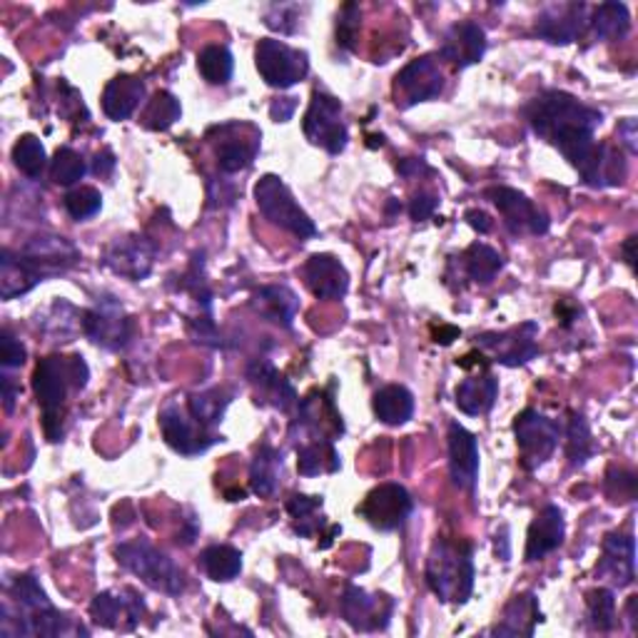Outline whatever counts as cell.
<instances>
[{
	"label": "cell",
	"instance_id": "277c9868",
	"mask_svg": "<svg viewBox=\"0 0 638 638\" xmlns=\"http://www.w3.org/2000/svg\"><path fill=\"white\" fill-rule=\"evenodd\" d=\"M90 379V369L80 354L63 357V354H50L36 364L33 372V392L38 399L40 414H43V432L48 442L63 439V417L70 389H85Z\"/></svg>",
	"mask_w": 638,
	"mask_h": 638
},
{
	"label": "cell",
	"instance_id": "db71d44e",
	"mask_svg": "<svg viewBox=\"0 0 638 638\" xmlns=\"http://www.w3.org/2000/svg\"><path fill=\"white\" fill-rule=\"evenodd\" d=\"M638 130H636V118H626L619 125V145L626 148V153L636 155L638 153Z\"/></svg>",
	"mask_w": 638,
	"mask_h": 638
},
{
	"label": "cell",
	"instance_id": "94428289",
	"mask_svg": "<svg viewBox=\"0 0 638 638\" xmlns=\"http://www.w3.org/2000/svg\"><path fill=\"white\" fill-rule=\"evenodd\" d=\"M634 245H636V237H629V240H626L624 245H621L624 260H626V265H629V267H634V262H636V257H634Z\"/></svg>",
	"mask_w": 638,
	"mask_h": 638
},
{
	"label": "cell",
	"instance_id": "52a82bcc",
	"mask_svg": "<svg viewBox=\"0 0 638 638\" xmlns=\"http://www.w3.org/2000/svg\"><path fill=\"white\" fill-rule=\"evenodd\" d=\"M255 202L262 217L270 220L272 225L290 232L297 240H310L317 235V227L305 210L297 205L285 180L277 175H262L255 185Z\"/></svg>",
	"mask_w": 638,
	"mask_h": 638
},
{
	"label": "cell",
	"instance_id": "816d5d0a",
	"mask_svg": "<svg viewBox=\"0 0 638 638\" xmlns=\"http://www.w3.org/2000/svg\"><path fill=\"white\" fill-rule=\"evenodd\" d=\"M437 207H439V195H437V192L419 190V192H414V198H412L409 215H412L414 222H422V220H429Z\"/></svg>",
	"mask_w": 638,
	"mask_h": 638
},
{
	"label": "cell",
	"instance_id": "4316f807",
	"mask_svg": "<svg viewBox=\"0 0 638 638\" xmlns=\"http://www.w3.org/2000/svg\"><path fill=\"white\" fill-rule=\"evenodd\" d=\"M566 536V521L564 512L556 504H546L544 509L534 516V521L529 526V534H526V561H541L544 556H549L551 551L559 549Z\"/></svg>",
	"mask_w": 638,
	"mask_h": 638
},
{
	"label": "cell",
	"instance_id": "3957f363",
	"mask_svg": "<svg viewBox=\"0 0 638 638\" xmlns=\"http://www.w3.org/2000/svg\"><path fill=\"white\" fill-rule=\"evenodd\" d=\"M0 634L10 636H88V629L50 604L36 576L23 574L8 584V599L0 606Z\"/></svg>",
	"mask_w": 638,
	"mask_h": 638
},
{
	"label": "cell",
	"instance_id": "603a6c76",
	"mask_svg": "<svg viewBox=\"0 0 638 638\" xmlns=\"http://www.w3.org/2000/svg\"><path fill=\"white\" fill-rule=\"evenodd\" d=\"M596 579L626 589L636 581V541L629 534H609L601 546V559L596 566Z\"/></svg>",
	"mask_w": 638,
	"mask_h": 638
},
{
	"label": "cell",
	"instance_id": "f35d334b",
	"mask_svg": "<svg viewBox=\"0 0 638 638\" xmlns=\"http://www.w3.org/2000/svg\"><path fill=\"white\" fill-rule=\"evenodd\" d=\"M297 469L302 477L340 472V454L332 442H305L297 447Z\"/></svg>",
	"mask_w": 638,
	"mask_h": 638
},
{
	"label": "cell",
	"instance_id": "484cf974",
	"mask_svg": "<svg viewBox=\"0 0 638 638\" xmlns=\"http://www.w3.org/2000/svg\"><path fill=\"white\" fill-rule=\"evenodd\" d=\"M305 282L317 300H342L350 290V272L334 255H312L305 262Z\"/></svg>",
	"mask_w": 638,
	"mask_h": 638
},
{
	"label": "cell",
	"instance_id": "91938a15",
	"mask_svg": "<svg viewBox=\"0 0 638 638\" xmlns=\"http://www.w3.org/2000/svg\"><path fill=\"white\" fill-rule=\"evenodd\" d=\"M404 178H412V175H417V172H432L429 165L424 160H404L399 162V168H397Z\"/></svg>",
	"mask_w": 638,
	"mask_h": 638
},
{
	"label": "cell",
	"instance_id": "d6a6232c",
	"mask_svg": "<svg viewBox=\"0 0 638 638\" xmlns=\"http://www.w3.org/2000/svg\"><path fill=\"white\" fill-rule=\"evenodd\" d=\"M280 477L282 454L265 442L250 464V489L255 492L260 499H270V496H275V492L280 489Z\"/></svg>",
	"mask_w": 638,
	"mask_h": 638
},
{
	"label": "cell",
	"instance_id": "f546056e",
	"mask_svg": "<svg viewBox=\"0 0 638 638\" xmlns=\"http://www.w3.org/2000/svg\"><path fill=\"white\" fill-rule=\"evenodd\" d=\"M252 310L272 324H280L282 330H292L300 310V297L285 285H267L252 295Z\"/></svg>",
	"mask_w": 638,
	"mask_h": 638
},
{
	"label": "cell",
	"instance_id": "5bb4252c",
	"mask_svg": "<svg viewBox=\"0 0 638 638\" xmlns=\"http://www.w3.org/2000/svg\"><path fill=\"white\" fill-rule=\"evenodd\" d=\"M536 334H539V324L521 322L504 332L477 334V347L489 352L494 362L504 364V367H521V364L531 362L539 354Z\"/></svg>",
	"mask_w": 638,
	"mask_h": 638
},
{
	"label": "cell",
	"instance_id": "4fadbf2b",
	"mask_svg": "<svg viewBox=\"0 0 638 638\" xmlns=\"http://www.w3.org/2000/svg\"><path fill=\"white\" fill-rule=\"evenodd\" d=\"M160 429L168 447L182 454V457H198V454H205L212 444L220 442L215 432L202 427L200 422L192 419L188 407L182 409L178 404H168V407L160 412Z\"/></svg>",
	"mask_w": 638,
	"mask_h": 638
},
{
	"label": "cell",
	"instance_id": "d4e9b609",
	"mask_svg": "<svg viewBox=\"0 0 638 638\" xmlns=\"http://www.w3.org/2000/svg\"><path fill=\"white\" fill-rule=\"evenodd\" d=\"M484 53H486V33L479 23L464 20V23H454L447 33H444L439 55L457 70L477 65Z\"/></svg>",
	"mask_w": 638,
	"mask_h": 638
},
{
	"label": "cell",
	"instance_id": "8992f818",
	"mask_svg": "<svg viewBox=\"0 0 638 638\" xmlns=\"http://www.w3.org/2000/svg\"><path fill=\"white\" fill-rule=\"evenodd\" d=\"M115 559L125 571L138 576L150 589L168 596H178L185 591V574H182L180 566L172 561L165 551L155 549V546L145 539L120 544L115 549Z\"/></svg>",
	"mask_w": 638,
	"mask_h": 638
},
{
	"label": "cell",
	"instance_id": "9c48e42d",
	"mask_svg": "<svg viewBox=\"0 0 638 638\" xmlns=\"http://www.w3.org/2000/svg\"><path fill=\"white\" fill-rule=\"evenodd\" d=\"M257 73L270 88L287 90L302 83L310 73V58L305 50L287 45L285 40L262 38L255 48Z\"/></svg>",
	"mask_w": 638,
	"mask_h": 638
},
{
	"label": "cell",
	"instance_id": "74e56055",
	"mask_svg": "<svg viewBox=\"0 0 638 638\" xmlns=\"http://www.w3.org/2000/svg\"><path fill=\"white\" fill-rule=\"evenodd\" d=\"M462 267L472 282H477V285H489L504 267V260L494 247L484 245V242H474V245H469L467 252L462 255Z\"/></svg>",
	"mask_w": 638,
	"mask_h": 638
},
{
	"label": "cell",
	"instance_id": "7c38bea8",
	"mask_svg": "<svg viewBox=\"0 0 638 638\" xmlns=\"http://www.w3.org/2000/svg\"><path fill=\"white\" fill-rule=\"evenodd\" d=\"M444 93V70L434 55H424L404 65L394 78V98L399 108H412Z\"/></svg>",
	"mask_w": 638,
	"mask_h": 638
},
{
	"label": "cell",
	"instance_id": "7dc6e473",
	"mask_svg": "<svg viewBox=\"0 0 638 638\" xmlns=\"http://www.w3.org/2000/svg\"><path fill=\"white\" fill-rule=\"evenodd\" d=\"M65 210L68 215L73 220H88L93 217L103 207V195L95 188H88V185H80L75 190H70L65 195Z\"/></svg>",
	"mask_w": 638,
	"mask_h": 638
},
{
	"label": "cell",
	"instance_id": "83f0119b",
	"mask_svg": "<svg viewBox=\"0 0 638 638\" xmlns=\"http://www.w3.org/2000/svg\"><path fill=\"white\" fill-rule=\"evenodd\" d=\"M247 379L257 392V402L270 404L280 412H290L297 404V392L282 377L270 359H255L247 367Z\"/></svg>",
	"mask_w": 638,
	"mask_h": 638
},
{
	"label": "cell",
	"instance_id": "836d02e7",
	"mask_svg": "<svg viewBox=\"0 0 638 638\" xmlns=\"http://www.w3.org/2000/svg\"><path fill=\"white\" fill-rule=\"evenodd\" d=\"M496 397H499V382L492 374L464 379L457 387V407L469 417H482L492 412Z\"/></svg>",
	"mask_w": 638,
	"mask_h": 638
},
{
	"label": "cell",
	"instance_id": "f907efd6",
	"mask_svg": "<svg viewBox=\"0 0 638 638\" xmlns=\"http://www.w3.org/2000/svg\"><path fill=\"white\" fill-rule=\"evenodd\" d=\"M0 364H3V369H18L26 364L23 342L13 337L8 330L0 332Z\"/></svg>",
	"mask_w": 638,
	"mask_h": 638
},
{
	"label": "cell",
	"instance_id": "f6af8a7d",
	"mask_svg": "<svg viewBox=\"0 0 638 638\" xmlns=\"http://www.w3.org/2000/svg\"><path fill=\"white\" fill-rule=\"evenodd\" d=\"M586 609L594 631L609 634L616 629V596L611 589H594L586 594Z\"/></svg>",
	"mask_w": 638,
	"mask_h": 638
},
{
	"label": "cell",
	"instance_id": "1f68e13d",
	"mask_svg": "<svg viewBox=\"0 0 638 638\" xmlns=\"http://www.w3.org/2000/svg\"><path fill=\"white\" fill-rule=\"evenodd\" d=\"M372 409L379 422L389 424V427H402L414 414V394L402 384H387L374 394Z\"/></svg>",
	"mask_w": 638,
	"mask_h": 638
},
{
	"label": "cell",
	"instance_id": "e0dca14e",
	"mask_svg": "<svg viewBox=\"0 0 638 638\" xmlns=\"http://www.w3.org/2000/svg\"><path fill=\"white\" fill-rule=\"evenodd\" d=\"M342 616L352 629L372 634L384 631L392 621L394 614V599L387 594H369L359 589V586H347L342 594Z\"/></svg>",
	"mask_w": 638,
	"mask_h": 638
},
{
	"label": "cell",
	"instance_id": "7a4b0ae2",
	"mask_svg": "<svg viewBox=\"0 0 638 638\" xmlns=\"http://www.w3.org/2000/svg\"><path fill=\"white\" fill-rule=\"evenodd\" d=\"M80 260L73 242L60 235H36L20 252H0V297L16 300L48 277L65 275Z\"/></svg>",
	"mask_w": 638,
	"mask_h": 638
},
{
	"label": "cell",
	"instance_id": "681fc988",
	"mask_svg": "<svg viewBox=\"0 0 638 638\" xmlns=\"http://www.w3.org/2000/svg\"><path fill=\"white\" fill-rule=\"evenodd\" d=\"M265 26L270 30H277L282 36H292L300 26V6L292 3H277L265 13Z\"/></svg>",
	"mask_w": 638,
	"mask_h": 638
},
{
	"label": "cell",
	"instance_id": "6da1fadb",
	"mask_svg": "<svg viewBox=\"0 0 638 638\" xmlns=\"http://www.w3.org/2000/svg\"><path fill=\"white\" fill-rule=\"evenodd\" d=\"M526 120L544 143L559 150L569 165L579 170L594 153L596 130L601 128L604 115L571 93L546 90L526 105Z\"/></svg>",
	"mask_w": 638,
	"mask_h": 638
},
{
	"label": "cell",
	"instance_id": "ab89813d",
	"mask_svg": "<svg viewBox=\"0 0 638 638\" xmlns=\"http://www.w3.org/2000/svg\"><path fill=\"white\" fill-rule=\"evenodd\" d=\"M287 514L292 516V524H295L300 536H317L327 526L322 516V496L295 494L287 502Z\"/></svg>",
	"mask_w": 638,
	"mask_h": 638
},
{
	"label": "cell",
	"instance_id": "d6986e66",
	"mask_svg": "<svg viewBox=\"0 0 638 638\" xmlns=\"http://www.w3.org/2000/svg\"><path fill=\"white\" fill-rule=\"evenodd\" d=\"M155 255H158V250L148 237L125 235V237H115L105 247L103 265L120 277L140 282L153 272Z\"/></svg>",
	"mask_w": 638,
	"mask_h": 638
},
{
	"label": "cell",
	"instance_id": "9f6ffc18",
	"mask_svg": "<svg viewBox=\"0 0 638 638\" xmlns=\"http://www.w3.org/2000/svg\"><path fill=\"white\" fill-rule=\"evenodd\" d=\"M113 168H115V158H113V153H110V150H103V153L95 155V165H93L95 175L105 178V175H110V172H113Z\"/></svg>",
	"mask_w": 638,
	"mask_h": 638
},
{
	"label": "cell",
	"instance_id": "ffe728a7",
	"mask_svg": "<svg viewBox=\"0 0 638 638\" xmlns=\"http://www.w3.org/2000/svg\"><path fill=\"white\" fill-rule=\"evenodd\" d=\"M220 135L215 140V158L222 172L235 175L247 170L257 158L260 150V130L250 123H230L215 128Z\"/></svg>",
	"mask_w": 638,
	"mask_h": 638
},
{
	"label": "cell",
	"instance_id": "d590c367",
	"mask_svg": "<svg viewBox=\"0 0 638 638\" xmlns=\"http://www.w3.org/2000/svg\"><path fill=\"white\" fill-rule=\"evenodd\" d=\"M200 566L207 579L217 581V584H227L232 579H237L242 571V554L237 549H232V546L227 544L207 546V549L200 554Z\"/></svg>",
	"mask_w": 638,
	"mask_h": 638
},
{
	"label": "cell",
	"instance_id": "5b68a950",
	"mask_svg": "<svg viewBox=\"0 0 638 638\" xmlns=\"http://www.w3.org/2000/svg\"><path fill=\"white\" fill-rule=\"evenodd\" d=\"M427 584L442 604H467L474 591V554L467 541L437 539L427 559Z\"/></svg>",
	"mask_w": 638,
	"mask_h": 638
},
{
	"label": "cell",
	"instance_id": "ee69618b",
	"mask_svg": "<svg viewBox=\"0 0 638 638\" xmlns=\"http://www.w3.org/2000/svg\"><path fill=\"white\" fill-rule=\"evenodd\" d=\"M88 165L80 153H75L73 148H60L58 153L50 160V180L60 188L78 185L80 180L85 178Z\"/></svg>",
	"mask_w": 638,
	"mask_h": 638
},
{
	"label": "cell",
	"instance_id": "11a10c76",
	"mask_svg": "<svg viewBox=\"0 0 638 638\" xmlns=\"http://www.w3.org/2000/svg\"><path fill=\"white\" fill-rule=\"evenodd\" d=\"M0 384H3V404H6V412H13L16 399L20 397V387L13 382V377H8V374H3V379H0Z\"/></svg>",
	"mask_w": 638,
	"mask_h": 638
},
{
	"label": "cell",
	"instance_id": "7bdbcfd3",
	"mask_svg": "<svg viewBox=\"0 0 638 638\" xmlns=\"http://www.w3.org/2000/svg\"><path fill=\"white\" fill-rule=\"evenodd\" d=\"M13 162L26 178L40 180V175H43L45 168H48L45 145L40 143V138H36V135H23L13 145Z\"/></svg>",
	"mask_w": 638,
	"mask_h": 638
},
{
	"label": "cell",
	"instance_id": "8fae6325",
	"mask_svg": "<svg viewBox=\"0 0 638 638\" xmlns=\"http://www.w3.org/2000/svg\"><path fill=\"white\" fill-rule=\"evenodd\" d=\"M133 320L113 297H100L95 307L83 312V334L98 347L120 352L133 340Z\"/></svg>",
	"mask_w": 638,
	"mask_h": 638
},
{
	"label": "cell",
	"instance_id": "7402d4cb",
	"mask_svg": "<svg viewBox=\"0 0 638 638\" xmlns=\"http://www.w3.org/2000/svg\"><path fill=\"white\" fill-rule=\"evenodd\" d=\"M300 422L295 427L307 434L310 442H334L342 437L344 424L342 414L334 409V399L327 394L315 389L300 402Z\"/></svg>",
	"mask_w": 638,
	"mask_h": 638
},
{
	"label": "cell",
	"instance_id": "60d3db41",
	"mask_svg": "<svg viewBox=\"0 0 638 638\" xmlns=\"http://www.w3.org/2000/svg\"><path fill=\"white\" fill-rule=\"evenodd\" d=\"M198 70L210 85H227L235 73V58L225 45H207L198 53Z\"/></svg>",
	"mask_w": 638,
	"mask_h": 638
},
{
	"label": "cell",
	"instance_id": "f5cc1de1",
	"mask_svg": "<svg viewBox=\"0 0 638 638\" xmlns=\"http://www.w3.org/2000/svg\"><path fill=\"white\" fill-rule=\"evenodd\" d=\"M295 110H297V98H277L275 103L270 105V115L275 123H290Z\"/></svg>",
	"mask_w": 638,
	"mask_h": 638
},
{
	"label": "cell",
	"instance_id": "f1b7e54d",
	"mask_svg": "<svg viewBox=\"0 0 638 638\" xmlns=\"http://www.w3.org/2000/svg\"><path fill=\"white\" fill-rule=\"evenodd\" d=\"M544 621L539 599L531 591L516 594L514 599L504 606L502 619L496 621L492 636H534L536 626Z\"/></svg>",
	"mask_w": 638,
	"mask_h": 638
},
{
	"label": "cell",
	"instance_id": "ba28073f",
	"mask_svg": "<svg viewBox=\"0 0 638 638\" xmlns=\"http://www.w3.org/2000/svg\"><path fill=\"white\" fill-rule=\"evenodd\" d=\"M514 437L526 472L539 469L554 457L561 439V424L539 409H524L514 419Z\"/></svg>",
	"mask_w": 638,
	"mask_h": 638
},
{
	"label": "cell",
	"instance_id": "4dcf8cb0",
	"mask_svg": "<svg viewBox=\"0 0 638 638\" xmlns=\"http://www.w3.org/2000/svg\"><path fill=\"white\" fill-rule=\"evenodd\" d=\"M145 100V83L135 75H118L103 90V110L110 120H128Z\"/></svg>",
	"mask_w": 638,
	"mask_h": 638
},
{
	"label": "cell",
	"instance_id": "ac0fdd59",
	"mask_svg": "<svg viewBox=\"0 0 638 638\" xmlns=\"http://www.w3.org/2000/svg\"><path fill=\"white\" fill-rule=\"evenodd\" d=\"M148 611L145 599L133 589L103 591L90 601V616L110 631H133Z\"/></svg>",
	"mask_w": 638,
	"mask_h": 638
},
{
	"label": "cell",
	"instance_id": "cb8c5ba5",
	"mask_svg": "<svg viewBox=\"0 0 638 638\" xmlns=\"http://www.w3.org/2000/svg\"><path fill=\"white\" fill-rule=\"evenodd\" d=\"M449 472L454 486L464 492H472L479 482V444L459 422L449 424Z\"/></svg>",
	"mask_w": 638,
	"mask_h": 638
},
{
	"label": "cell",
	"instance_id": "6f0895ef",
	"mask_svg": "<svg viewBox=\"0 0 638 638\" xmlns=\"http://www.w3.org/2000/svg\"><path fill=\"white\" fill-rule=\"evenodd\" d=\"M459 334H462L459 327H452V324H439V327L434 330V342L447 347V344H452L454 340H459Z\"/></svg>",
	"mask_w": 638,
	"mask_h": 638
},
{
	"label": "cell",
	"instance_id": "8d00e7d4",
	"mask_svg": "<svg viewBox=\"0 0 638 638\" xmlns=\"http://www.w3.org/2000/svg\"><path fill=\"white\" fill-rule=\"evenodd\" d=\"M232 394L225 392V389H205V392H195V394H190L188 397V412L192 414V419L200 422L202 427H207V429H215L217 424L222 422V417H225V409H227V404L232 402L230 399Z\"/></svg>",
	"mask_w": 638,
	"mask_h": 638
},
{
	"label": "cell",
	"instance_id": "2e32d148",
	"mask_svg": "<svg viewBox=\"0 0 638 638\" xmlns=\"http://www.w3.org/2000/svg\"><path fill=\"white\" fill-rule=\"evenodd\" d=\"M414 509V502L409 492L404 489L402 484H379L367 494V499L362 502L359 514L362 519H367L369 526L379 531H394L409 519V514Z\"/></svg>",
	"mask_w": 638,
	"mask_h": 638
},
{
	"label": "cell",
	"instance_id": "9a60e30c",
	"mask_svg": "<svg viewBox=\"0 0 638 638\" xmlns=\"http://www.w3.org/2000/svg\"><path fill=\"white\" fill-rule=\"evenodd\" d=\"M486 195H489L496 210L502 212L504 225L512 235L539 237L549 232V215L534 200L526 198L524 192L514 188H492Z\"/></svg>",
	"mask_w": 638,
	"mask_h": 638
},
{
	"label": "cell",
	"instance_id": "e575fe53",
	"mask_svg": "<svg viewBox=\"0 0 638 638\" xmlns=\"http://www.w3.org/2000/svg\"><path fill=\"white\" fill-rule=\"evenodd\" d=\"M589 28L599 40H621L631 30V13L624 3H601L591 10Z\"/></svg>",
	"mask_w": 638,
	"mask_h": 638
},
{
	"label": "cell",
	"instance_id": "44dd1931",
	"mask_svg": "<svg viewBox=\"0 0 638 638\" xmlns=\"http://www.w3.org/2000/svg\"><path fill=\"white\" fill-rule=\"evenodd\" d=\"M589 13L586 3H554L536 18V36L551 45H569L589 28Z\"/></svg>",
	"mask_w": 638,
	"mask_h": 638
},
{
	"label": "cell",
	"instance_id": "30bf717a",
	"mask_svg": "<svg viewBox=\"0 0 638 638\" xmlns=\"http://www.w3.org/2000/svg\"><path fill=\"white\" fill-rule=\"evenodd\" d=\"M305 138L315 148H322L324 153L340 155L347 148L350 130L342 118V103L334 95L315 90L310 100V108L305 113Z\"/></svg>",
	"mask_w": 638,
	"mask_h": 638
},
{
	"label": "cell",
	"instance_id": "680465c9",
	"mask_svg": "<svg viewBox=\"0 0 638 638\" xmlns=\"http://www.w3.org/2000/svg\"><path fill=\"white\" fill-rule=\"evenodd\" d=\"M467 222H469V225H472L474 230H479L482 235H486V232H492V220H489V215H486V212H482V210H469V212H467Z\"/></svg>",
	"mask_w": 638,
	"mask_h": 638
},
{
	"label": "cell",
	"instance_id": "c3c4849f",
	"mask_svg": "<svg viewBox=\"0 0 638 638\" xmlns=\"http://www.w3.org/2000/svg\"><path fill=\"white\" fill-rule=\"evenodd\" d=\"M359 26H362L359 6H354V3L342 6V10L337 13V45L344 50L357 48Z\"/></svg>",
	"mask_w": 638,
	"mask_h": 638
},
{
	"label": "cell",
	"instance_id": "bcb514c9",
	"mask_svg": "<svg viewBox=\"0 0 638 638\" xmlns=\"http://www.w3.org/2000/svg\"><path fill=\"white\" fill-rule=\"evenodd\" d=\"M566 454H569L571 467H584L594 454L589 424H586L581 414H571L569 429H566Z\"/></svg>",
	"mask_w": 638,
	"mask_h": 638
},
{
	"label": "cell",
	"instance_id": "b9f144b4",
	"mask_svg": "<svg viewBox=\"0 0 638 638\" xmlns=\"http://www.w3.org/2000/svg\"><path fill=\"white\" fill-rule=\"evenodd\" d=\"M180 115H182L180 100L172 93H168V90H158V93L148 100L140 120H143V125L148 130H155V133H160V130H168L175 125Z\"/></svg>",
	"mask_w": 638,
	"mask_h": 638
}]
</instances>
